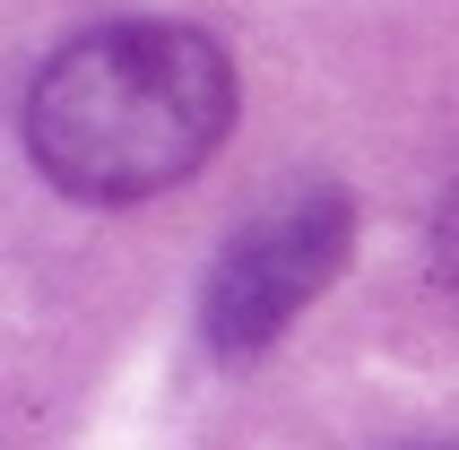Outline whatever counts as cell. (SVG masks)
I'll use <instances>...</instances> for the list:
<instances>
[{"instance_id": "1", "label": "cell", "mask_w": 459, "mask_h": 450, "mask_svg": "<svg viewBox=\"0 0 459 450\" xmlns=\"http://www.w3.org/2000/svg\"><path fill=\"white\" fill-rule=\"evenodd\" d=\"M234 130V61L182 18H113L52 52L26 87V156L52 191L130 208L191 182Z\"/></svg>"}, {"instance_id": "2", "label": "cell", "mask_w": 459, "mask_h": 450, "mask_svg": "<svg viewBox=\"0 0 459 450\" xmlns=\"http://www.w3.org/2000/svg\"><path fill=\"white\" fill-rule=\"evenodd\" d=\"M347 243H356V200H347V191H295V200L260 208V217L208 260L200 338L226 355V364L260 355L338 277Z\"/></svg>"}, {"instance_id": "3", "label": "cell", "mask_w": 459, "mask_h": 450, "mask_svg": "<svg viewBox=\"0 0 459 450\" xmlns=\"http://www.w3.org/2000/svg\"><path fill=\"white\" fill-rule=\"evenodd\" d=\"M442 277H451V286H459V200L442 208Z\"/></svg>"}, {"instance_id": "4", "label": "cell", "mask_w": 459, "mask_h": 450, "mask_svg": "<svg viewBox=\"0 0 459 450\" xmlns=\"http://www.w3.org/2000/svg\"><path fill=\"white\" fill-rule=\"evenodd\" d=\"M416 450H459V442H416Z\"/></svg>"}]
</instances>
